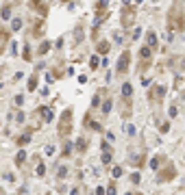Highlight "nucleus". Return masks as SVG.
<instances>
[{"instance_id":"1","label":"nucleus","mask_w":185,"mask_h":195,"mask_svg":"<svg viewBox=\"0 0 185 195\" xmlns=\"http://www.w3.org/2000/svg\"><path fill=\"white\" fill-rule=\"evenodd\" d=\"M168 28L170 31H183L185 28V13L181 7V0H174L168 11Z\"/></svg>"},{"instance_id":"2","label":"nucleus","mask_w":185,"mask_h":195,"mask_svg":"<svg viewBox=\"0 0 185 195\" xmlns=\"http://www.w3.org/2000/svg\"><path fill=\"white\" fill-rule=\"evenodd\" d=\"M59 137L61 139H65L67 134L72 132V109H65L63 111V115H61V119H59Z\"/></svg>"},{"instance_id":"3","label":"nucleus","mask_w":185,"mask_h":195,"mask_svg":"<svg viewBox=\"0 0 185 195\" xmlns=\"http://www.w3.org/2000/svg\"><path fill=\"white\" fill-rule=\"evenodd\" d=\"M133 17H135V7H124V11H122V26L124 28H131Z\"/></svg>"},{"instance_id":"4","label":"nucleus","mask_w":185,"mask_h":195,"mask_svg":"<svg viewBox=\"0 0 185 195\" xmlns=\"http://www.w3.org/2000/svg\"><path fill=\"white\" fill-rule=\"evenodd\" d=\"M176 176V169H174V165H166V169L161 171L159 176H157V182H166V180H172Z\"/></svg>"},{"instance_id":"5","label":"nucleus","mask_w":185,"mask_h":195,"mask_svg":"<svg viewBox=\"0 0 185 195\" xmlns=\"http://www.w3.org/2000/svg\"><path fill=\"white\" fill-rule=\"evenodd\" d=\"M129 61H131V52L124 50L122 57H120V61H118V74H126V72H129Z\"/></svg>"},{"instance_id":"6","label":"nucleus","mask_w":185,"mask_h":195,"mask_svg":"<svg viewBox=\"0 0 185 195\" xmlns=\"http://www.w3.org/2000/svg\"><path fill=\"white\" fill-rule=\"evenodd\" d=\"M37 113H39V117L44 119V124H48V121H52V119H55V115H52V109H48V106H41V109H37Z\"/></svg>"},{"instance_id":"7","label":"nucleus","mask_w":185,"mask_h":195,"mask_svg":"<svg viewBox=\"0 0 185 195\" xmlns=\"http://www.w3.org/2000/svg\"><path fill=\"white\" fill-rule=\"evenodd\" d=\"M31 7H33L35 11H39V15H48V5H46L44 0H33Z\"/></svg>"},{"instance_id":"8","label":"nucleus","mask_w":185,"mask_h":195,"mask_svg":"<svg viewBox=\"0 0 185 195\" xmlns=\"http://www.w3.org/2000/svg\"><path fill=\"white\" fill-rule=\"evenodd\" d=\"M96 17L98 20H105L107 17V0H98V5H96Z\"/></svg>"},{"instance_id":"9","label":"nucleus","mask_w":185,"mask_h":195,"mask_svg":"<svg viewBox=\"0 0 185 195\" xmlns=\"http://www.w3.org/2000/svg\"><path fill=\"white\" fill-rule=\"evenodd\" d=\"M9 39H11V33L7 28H0V52L5 50V46L9 43Z\"/></svg>"},{"instance_id":"10","label":"nucleus","mask_w":185,"mask_h":195,"mask_svg":"<svg viewBox=\"0 0 185 195\" xmlns=\"http://www.w3.org/2000/svg\"><path fill=\"white\" fill-rule=\"evenodd\" d=\"M140 57H142V61H148V59L152 57V48H150V46H144L142 50H140Z\"/></svg>"},{"instance_id":"11","label":"nucleus","mask_w":185,"mask_h":195,"mask_svg":"<svg viewBox=\"0 0 185 195\" xmlns=\"http://www.w3.org/2000/svg\"><path fill=\"white\" fill-rule=\"evenodd\" d=\"M24 160H26V152H24V150H20V152H17V156H15V165H17V167H22V165H24Z\"/></svg>"},{"instance_id":"12","label":"nucleus","mask_w":185,"mask_h":195,"mask_svg":"<svg viewBox=\"0 0 185 195\" xmlns=\"http://www.w3.org/2000/svg\"><path fill=\"white\" fill-rule=\"evenodd\" d=\"M146 41H148L150 48H155V46H157V35H155L152 31H148V33H146Z\"/></svg>"},{"instance_id":"13","label":"nucleus","mask_w":185,"mask_h":195,"mask_svg":"<svg viewBox=\"0 0 185 195\" xmlns=\"http://www.w3.org/2000/svg\"><path fill=\"white\" fill-rule=\"evenodd\" d=\"M31 134H33V132L29 130V132H24V134H22V137H17V145H26V143L31 141Z\"/></svg>"},{"instance_id":"14","label":"nucleus","mask_w":185,"mask_h":195,"mask_svg":"<svg viewBox=\"0 0 185 195\" xmlns=\"http://www.w3.org/2000/svg\"><path fill=\"white\" fill-rule=\"evenodd\" d=\"M111 106H113V100H111V98H107L105 104H102V115H109V113H111Z\"/></svg>"},{"instance_id":"15","label":"nucleus","mask_w":185,"mask_h":195,"mask_svg":"<svg viewBox=\"0 0 185 195\" xmlns=\"http://www.w3.org/2000/svg\"><path fill=\"white\" fill-rule=\"evenodd\" d=\"M122 95H124V98H131V95H133V87H131V83H124V85H122Z\"/></svg>"},{"instance_id":"16","label":"nucleus","mask_w":185,"mask_h":195,"mask_svg":"<svg viewBox=\"0 0 185 195\" xmlns=\"http://www.w3.org/2000/svg\"><path fill=\"white\" fill-rule=\"evenodd\" d=\"M96 50H98L100 54H107V52H109V41H100V43L96 46Z\"/></svg>"},{"instance_id":"17","label":"nucleus","mask_w":185,"mask_h":195,"mask_svg":"<svg viewBox=\"0 0 185 195\" xmlns=\"http://www.w3.org/2000/svg\"><path fill=\"white\" fill-rule=\"evenodd\" d=\"M0 17H2V20H9V17H11V7H9V5L2 7V11H0Z\"/></svg>"},{"instance_id":"18","label":"nucleus","mask_w":185,"mask_h":195,"mask_svg":"<svg viewBox=\"0 0 185 195\" xmlns=\"http://www.w3.org/2000/svg\"><path fill=\"white\" fill-rule=\"evenodd\" d=\"M70 154H72V143L65 141V143H63V156H70Z\"/></svg>"},{"instance_id":"19","label":"nucleus","mask_w":185,"mask_h":195,"mask_svg":"<svg viewBox=\"0 0 185 195\" xmlns=\"http://www.w3.org/2000/svg\"><path fill=\"white\" fill-rule=\"evenodd\" d=\"M37 89V76H31L29 78V91H35Z\"/></svg>"},{"instance_id":"20","label":"nucleus","mask_w":185,"mask_h":195,"mask_svg":"<svg viewBox=\"0 0 185 195\" xmlns=\"http://www.w3.org/2000/svg\"><path fill=\"white\" fill-rule=\"evenodd\" d=\"M24 119H26V113H22V111H17V113H15V121H17V124H22Z\"/></svg>"},{"instance_id":"21","label":"nucleus","mask_w":185,"mask_h":195,"mask_svg":"<svg viewBox=\"0 0 185 195\" xmlns=\"http://www.w3.org/2000/svg\"><path fill=\"white\" fill-rule=\"evenodd\" d=\"M85 148H87V143H85L83 139H79V141H76V150H79V152H85Z\"/></svg>"},{"instance_id":"22","label":"nucleus","mask_w":185,"mask_h":195,"mask_svg":"<svg viewBox=\"0 0 185 195\" xmlns=\"http://www.w3.org/2000/svg\"><path fill=\"white\" fill-rule=\"evenodd\" d=\"M44 174H46V169H44V163H41V160H37V176L41 178Z\"/></svg>"},{"instance_id":"23","label":"nucleus","mask_w":185,"mask_h":195,"mask_svg":"<svg viewBox=\"0 0 185 195\" xmlns=\"http://www.w3.org/2000/svg\"><path fill=\"white\" fill-rule=\"evenodd\" d=\"M48 50H50V41H48V43H41V48H39L37 52H39V54H46Z\"/></svg>"},{"instance_id":"24","label":"nucleus","mask_w":185,"mask_h":195,"mask_svg":"<svg viewBox=\"0 0 185 195\" xmlns=\"http://www.w3.org/2000/svg\"><path fill=\"white\" fill-rule=\"evenodd\" d=\"M20 26H22V20H20V17H15V20H13V24H11V28H13V31H20Z\"/></svg>"},{"instance_id":"25","label":"nucleus","mask_w":185,"mask_h":195,"mask_svg":"<svg viewBox=\"0 0 185 195\" xmlns=\"http://www.w3.org/2000/svg\"><path fill=\"white\" fill-rule=\"evenodd\" d=\"M100 160H102L105 165H107V163H111V152H102V158H100Z\"/></svg>"},{"instance_id":"26","label":"nucleus","mask_w":185,"mask_h":195,"mask_svg":"<svg viewBox=\"0 0 185 195\" xmlns=\"http://www.w3.org/2000/svg\"><path fill=\"white\" fill-rule=\"evenodd\" d=\"M159 163H161V156H155V158L150 160V167H152V169H159V167H157Z\"/></svg>"},{"instance_id":"27","label":"nucleus","mask_w":185,"mask_h":195,"mask_svg":"<svg viewBox=\"0 0 185 195\" xmlns=\"http://www.w3.org/2000/svg\"><path fill=\"white\" fill-rule=\"evenodd\" d=\"M122 174H124V169H122V167H115V169H113V178H120Z\"/></svg>"},{"instance_id":"28","label":"nucleus","mask_w":185,"mask_h":195,"mask_svg":"<svg viewBox=\"0 0 185 195\" xmlns=\"http://www.w3.org/2000/svg\"><path fill=\"white\" fill-rule=\"evenodd\" d=\"M89 65H91V69H96V67H98V57H91Z\"/></svg>"},{"instance_id":"29","label":"nucleus","mask_w":185,"mask_h":195,"mask_svg":"<svg viewBox=\"0 0 185 195\" xmlns=\"http://www.w3.org/2000/svg\"><path fill=\"white\" fill-rule=\"evenodd\" d=\"M131 182H133V184L140 182V174H137V171H135V174H131Z\"/></svg>"},{"instance_id":"30","label":"nucleus","mask_w":185,"mask_h":195,"mask_svg":"<svg viewBox=\"0 0 185 195\" xmlns=\"http://www.w3.org/2000/svg\"><path fill=\"white\" fill-rule=\"evenodd\" d=\"M15 104H17V106L24 104V95H15Z\"/></svg>"},{"instance_id":"31","label":"nucleus","mask_w":185,"mask_h":195,"mask_svg":"<svg viewBox=\"0 0 185 195\" xmlns=\"http://www.w3.org/2000/svg\"><path fill=\"white\" fill-rule=\"evenodd\" d=\"M126 134H131V137H133V134H135V126H131V124H129V126H126Z\"/></svg>"},{"instance_id":"32","label":"nucleus","mask_w":185,"mask_h":195,"mask_svg":"<svg viewBox=\"0 0 185 195\" xmlns=\"http://www.w3.org/2000/svg\"><path fill=\"white\" fill-rule=\"evenodd\" d=\"M107 195H115V184H109V189H107Z\"/></svg>"},{"instance_id":"33","label":"nucleus","mask_w":185,"mask_h":195,"mask_svg":"<svg viewBox=\"0 0 185 195\" xmlns=\"http://www.w3.org/2000/svg\"><path fill=\"white\" fill-rule=\"evenodd\" d=\"M65 174H67V171H65V167H59V171H57V176H59V178H63Z\"/></svg>"},{"instance_id":"34","label":"nucleus","mask_w":185,"mask_h":195,"mask_svg":"<svg viewBox=\"0 0 185 195\" xmlns=\"http://www.w3.org/2000/svg\"><path fill=\"white\" fill-rule=\"evenodd\" d=\"M102 152H111V145L109 143H102Z\"/></svg>"},{"instance_id":"35","label":"nucleus","mask_w":185,"mask_h":195,"mask_svg":"<svg viewBox=\"0 0 185 195\" xmlns=\"http://www.w3.org/2000/svg\"><path fill=\"white\" fill-rule=\"evenodd\" d=\"M170 117H176V106H170Z\"/></svg>"},{"instance_id":"36","label":"nucleus","mask_w":185,"mask_h":195,"mask_svg":"<svg viewBox=\"0 0 185 195\" xmlns=\"http://www.w3.org/2000/svg\"><path fill=\"white\" fill-rule=\"evenodd\" d=\"M96 195H105V189H102V186H98V189H96Z\"/></svg>"},{"instance_id":"37","label":"nucleus","mask_w":185,"mask_h":195,"mask_svg":"<svg viewBox=\"0 0 185 195\" xmlns=\"http://www.w3.org/2000/svg\"><path fill=\"white\" fill-rule=\"evenodd\" d=\"M72 195H81V186H76V189L72 191Z\"/></svg>"},{"instance_id":"38","label":"nucleus","mask_w":185,"mask_h":195,"mask_svg":"<svg viewBox=\"0 0 185 195\" xmlns=\"http://www.w3.org/2000/svg\"><path fill=\"white\" fill-rule=\"evenodd\" d=\"M0 195H2V189H0Z\"/></svg>"},{"instance_id":"39","label":"nucleus","mask_w":185,"mask_h":195,"mask_svg":"<svg viewBox=\"0 0 185 195\" xmlns=\"http://www.w3.org/2000/svg\"><path fill=\"white\" fill-rule=\"evenodd\" d=\"M126 195H133V193H126Z\"/></svg>"}]
</instances>
